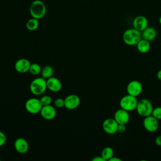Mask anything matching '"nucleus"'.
Wrapping results in <instances>:
<instances>
[{"mask_svg": "<svg viewBox=\"0 0 161 161\" xmlns=\"http://www.w3.org/2000/svg\"><path fill=\"white\" fill-rule=\"evenodd\" d=\"M141 39V32L134 28L127 29L123 34V40L124 43L130 46L136 45Z\"/></svg>", "mask_w": 161, "mask_h": 161, "instance_id": "1", "label": "nucleus"}, {"mask_svg": "<svg viewBox=\"0 0 161 161\" xmlns=\"http://www.w3.org/2000/svg\"><path fill=\"white\" fill-rule=\"evenodd\" d=\"M46 11L45 3L40 0H35L30 4V13L32 18L40 19L45 16Z\"/></svg>", "mask_w": 161, "mask_h": 161, "instance_id": "2", "label": "nucleus"}, {"mask_svg": "<svg viewBox=\"0 0 161 161\" xmlns=\"http://www.w3.org/2000/svg\"><path fill=\"white\" fill-rule=\"evenodd\" d=\"M47 89V79L42 77L34 79L30 84V91L35 96L43 94Z\"/></svg>", "mask_w": 161, "mask_h": 161, "instance_id": "3", "label": "nucleus"}, {"mask_svg": "<svg viewBox=\"0 0 161 161\" xmlns=\"http://www.w3.org/2000/svg\"><path fill=\"white\" fill-rule=\"evenodd\" d=\"M153 109V108L150 101L143 98L138 101L135 109L140 116L146 117L152 114Z\"/></svg>", "mask_w": 161, "mask_h": 161, "instance_id": "4", "label": "nucleus"}, {"mask_svg": "<svg viewBox=\"0 0 161 161\" xmlns=\"http://www.w3.org/2000/svg\"><path fill=\"white\" fill-rule=\"evenodd\" d=\"M138 103L136 97L130 94L123 96L119 101V106L121 108L130 112L136 109Z\"/></svg>", "mask_w": 161, "mask_h": 161, "instance_id": "5", "label": "nucleus"}, {"mask_svg": "<svg viewBox=\"0 0 161 161\" xmlns=\"http://www.w3.org/2000/svg\"><path fill=\"white\" fill-rule=\"evenodd\" d=\"M27 112L32 114H36L40 113L43 107L40 99L36 97H31L26 100L25 104Z\"/></svg>", "mask_w": 161, "mask_h": 161, "instance_id": "6", "label": "nucleus"}, {"mask_svg": "<svg viewBox=\"0 0 161 161\" xmlns=\"http://www.w3.org/2000/svg\"><path fill=\"white\" fill-rule=\"evenodd\" d=\"M143 125L145 129L150 133L155 132L159 126L158 120L154 118L153 116L150 115L146 117H144L143 121Z\"/></svg>", "mask_w": 161, "mask_h": 161, "instance_id": "7", "label": "nucleus"}, {"mask_svg": "<svg viewBox=\"0 0 161 161\" xmlns=\"http://www.w3.org/2000/svg\"><path fill=\"white\" fill-rule=\"evenodd\" d=\"M126 91L128 94L137 97L142 93L143 91V86L140 81L133 80L128 84Z\"/></svg>", "mask_w": 161, "mask_h": 161, "instance_id": "8", "label": "nucleus"}, {"mask_svg": "<svg viewBox=\"0 0 161 161\" xmlns=\"http://www.w3.org/2000/svg\"><path fill=\"white\" fill-rule=\"evenodd\" d=\"M80 103V97L77 94H69L64 98V107L69 110L76 109L79 106Z\"/></svg>", "mask_w": 161, "mask_h": 161, "instance_id": "9", "label": "nucleus"}, {"mask_svg": "<svg viewBox=\"0 0 161 161\" xmlns=\"http://www.w3.org/2000/svg\"><path fill=\"white\" fill-rule=\"evenodd\" d=\"M118 123L114 118H107L103 123V129L108 134L113 135L118 132Z\"/></svg>", "mask_w": 161, "mask_h": 161, "instance_id": "10", "label": "nucleus"}, {"mask_svg": "<svg viewBox=\"0 0 161 161\" xmlns=\"http://www.w3.org/2000/svg\"><path fill=\"white\" fill-rule=\"evenodd\" d=\"M31 63L29 60L21 58L17 60L14 64V69L16 72L20 74H24L29 72Z\"/></svg>", "mask_w": 161, "mask_h": 161, "instance_id": "11", "label": "nucleus"}, {"mask_svg": "<svg viewBox=\"0 0 161 161\" xmlns=\"http://www.w3.org/2000/svg\"><path fill=\"white\" fill-rule=\"evenodd\" d=\"M114 119L118 124L126 125L130 121L129 112L121 108L117 109L114 114Z\"/></svg>", "mask_w": 161, "mask_h": 161, "instance_id": "12", "label": "nucleus"}, {"mask_svg": "<svg viewBox=\"0 0 161 161\" xmlns=\"http://www.w3.org/2000/svg\"><path fill=\"white\" fill-rule=\"evenodd\" d=\"M14 147L18 153L24 154L28 151L29 144L26 139L19 137L15 140L14 142Z\"/></svg>", "mask_w": 161, "mask_h": 161, "instance_id": "13", "label": "nucleus"}, {"mask_svg": "<svg viewBox=\"0 0 161 161\" xmlns=\"http://www.w3.org/2000/svg\"><path fill=\"white\" fill-rule=\"evenodd\" d=\"M40 113L42 117L45 119L52 120L56 116L57 111L54 106L49 104L47 106H43Z\"/></svg>", "mask_w": 161, "mask_h": 161, "instance_id": "14", "label": "nucleus"}, {"mask_svg": "<svg viewBox=\"0 0 161 161\" xmlns=\"http://www.w3.org/2000/svg\"><path fill=\"white\" fill-rule=\"evenodd\" d=\"M148 21L147 18L142 15L136 16L133 21V26L136 30L143 31L145 28L148 27Z\"/></svg>", "mask_w": 161, "mask_h": 161, "instance_id": "15", "label": "nucleus"}, {"mask_svg": "<svg viewBox=\"0 0 161 161\" xmlns=\"http://www.w3.org/2000/svg\"><path fill=\"white\" fill-rule=\"evenodd\" d=\"M47 89L53 92H59L62 87V84L60 80L53 76L47 79Z\"/></svg>", "mask_w": 161, "mask_h": 161, "instance_id": "16", "label": "nucleus"}, {"mask_svg": "<svg viewBox=\"0 0 161 161\" xmlns=\"http://www.w3.org/2000/svg\"><path fill=\"white\" fill-rule=\"evenodd\" d=\"M142 37L147 41H153L157 36V30L153 27H147L142 31Z\"/></svg>", "mask_w": 161, "mask_h": 161, "instance_id": "17", "label": "nucleus"}, {"mask_svg": "<svg viewBox=\"0 0 161 161\" xmlns=\"http://www.w3.org/2000/svg\"><path fill=\"white\" fill-rule=\"evenodd\" d=\"M136 48L140 53H147L150 49V42L145 39H141L140 42L136 44Z\"/></svg>", "mask_w": 161, "mask_h": 161, "instance_id": "18", "label": "nucleus"}, {"mask_svg": "<svg viewBox=\"0 0 161 161\" xmlns=\"http://www.w3.org/2000/svg\"><path fill=\"white\" fill-rule=\"evenodd\" d=\"M40 74L42 77L45 79H48V78L53 76L54 74L53 68L50 65H45L43 68H42Z\"/></svg>", "mask_w": 161, "mask_h": 161, "instance_id": "19", "label": "nucleus"}, {"mask_svg": "<svg viewBox=\"0 0 161 161\" xmlns=\"http://www.w3.org/2000/svg\"><path fill=\"white\" fill-rule=\"evenodd\" d=\"M101 155L105 160H109L114 155L113 149L110 147H106L101 151Z\"/></svg>", "mask_w": 161, "mask_h": 161, "instance_id": "20", "label": "nucleus"}, {"mask_svg": "<svg viewBox=\"0 0 161 161\" xmlns=\"http://www.w3.org/2000/svg\"><path fill=\"white\" fill-rule=\"evenodd\" d=\"M39 26L38 19L32 18L28 19L26 23V27L29 31H35Z\"/></svg>", "mask_w": 161, "mask_h": 161, "instance_id": "21", "label": "nucleus"}, {"mask_svg": "<svg viewBox=\"0 0 161 161\" xmlns=\"http://www.w3.org/2000/svg\"><path fill=\"white\" fill-rule=\"evenodd\" d=\"M41 70H42V67L38 64L37 63L31 64L30 69H29V72L31 74L34 75H38L41 73Z\"/></svg>", "mask_w": 161, "mask_h": 161, "instance_id": "22", "label": "nucleus"}, {"mask_svg": "<svg viewBox=\"0 0 161 161\" xmlns=\"http://www.w3.org/2000/svg\"><path fill=\"white\" fill-rule=\"evenodd\" d=\"M41 103L43 106H47V105H49L51 104L52 102V98L51 96H48V95H45L43 96L40 99Z\"/></svg>", "mask_w": 161, "mask_h": 161, "instance_id": "23", "label": "nucleus"}, {"mask_svg": "<svg viewBox=\"0 0 161 161\" xmlns=\"http://www.w3.org/2000/svg\"><path fill=\"white\" fill-rule=\"evenodd\" d=\"M152 116H153L154 118H155L158 120L161 119V107H156L155 108L153 109Z\"/></svg>", "mask_w": 161, "mask_h": 161, "instance_id": "24", "label": "nucleus"}, {"mask_svg": "<svg viewBox=\"0 0 161 161\" xmlns=\"http://www.w3.org/2000/svg\"><path fill=\"white\" fill-rule=\"evenodd\" d=\"M54 106L58 108H62L64 107V99L58 97V98H57L56 99H55Z\"/></svg>", "mask_w": 161, "mask_h": 161, "instance_id": "25", "label": "nucleus"}, {"mask_svg": "<svg viewBox=\"0 0 161 161\" xmlns=\"http://www.w3.org/2000/svg\"><path fill=\"white\" fill-rule=\"evenodd\" d=\"M6 142V136L3 131H0V147L3 146L5 144Z\"/></svg>", "mask_w": 161, "mask_h": 161, "instance_id": "26", "label": "nucleus"}, {"mask_svg": "<svg viewBox=\"0 0 161 161\" xmlns=\"http://www.w3.org/2000/svg\"><path fill=\"white\" fill-rule=\"evenodd\" d=\"M126 130V125L124 124H118V132L119 133H124Z\"/></svg>", "mask_w": 161, "mask_h": 161, "instance_id": "27", "label": "nucleus"}, {"mask_svg": "<svg viewBox=\"0 0 161 161\" xmlns=\"http://www.w3.org/2000/svg\"><path fill=\"white\" fill-rule=\"evenodd\" d=\"M155 142L157 146L161 147V135H158L156 137L155 140Z\"/></svg>", "mask_w": 161, "mask_h": 161, "instance_id": "28", "label": "nucleus"}, {"mask_svg": "<svg viewBox=\"0 0 161 161\" xmlns=\"http://www.w3.org/2000/svg\"><path fill=\"white\" fill-rule=\"evenodd\" d=\"M92 161H106L103 157L101 155L100 156H96L95 157H94L92 159Z\"/></svg>", "mask_w": 161, "mask_h": 161, "instance_id": "29", "label": "nucleus"}, {"mask_svg": "<svg viewBox=\"0 0 161 161\" xmlns=\"http://www.w3.org/2000/svg\"><path fill=\"white\" fill-rule=\"evenodd\" d=\"M109 161H121V159L118 157H114V156L112 157L109 160Z\"/></svg>", "mask_w": 161, "mask_h": 161, "instance_id": "30", "label": "nucleus"}, {"mask_svg": "<svg viewBox=\"0 0 161 161\" xmlns=\"http://www.w3.org/2000/svg\"><path fill=\"white\" fill-rule=\"evenodd\" d=\"M157 77L158 80H161V69L159 70L158 72H157Z\"/></svg>", "mask_w": 161, "mask_h": 161, "instance_id": "31", "label": "nucleus"}, {"mask_svg": "<svg viewBox=\"0 0 161 161\" xmlns=\"http://www.w3.org/2000/svg\"><path fill=\"white\" fill-rule=\"evenodd\" d=\"M158 22H159V23L161 25V16H160V18H159V19H158Z\"/></svg>", "mask_w": 161, "mask_h": 161, "instance_id": "32", "label": "nucleus"}]
</instances>
